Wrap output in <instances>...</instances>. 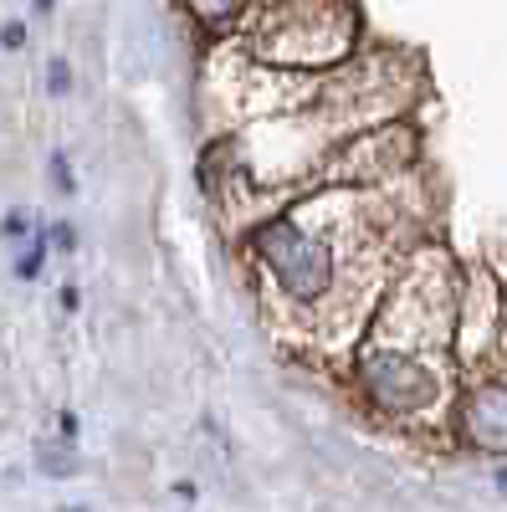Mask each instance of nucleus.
<instances>
[{
	"mask_svg": "<svg viewBox=\"0 0 507 512\" xmlns=\"http://www.w3.org/2000/svg\"><path fill=\"white\" fill-rule=\"evenodd\" d=\"M257 251H262V262L272 267V277L298 297V303H318V297L333 287V251L318 236H308L303 226L267 221L257 231Z\"/></svg>",
	"mask_w": 507,
	"mask_h": 512,
	"instance_id": "1",
	"label": "nucleus"
},
{
	"mask_svg": "<svg viewBox=\"0 0 507 512\" xmlns=\"http://www.w3.org/2000/svg\"><path fill=\"white\" fill-rule=\"evenodd\" d=\"M359 384H364V395L379 410H390V415H415V410H426L436 400V379L415 359L385 354V349H374V354L359 359Z\"/></svg>",
	"mask_w": 507,
	"mask_h": 512,
	"instance_id": "2",
	"label": "nucleus"
},
{
	"mask_svg": "<svg viewBox=\"0 0 507 512\" xmlns=\"http://www.w3.org/2000/svg\"><path fill=\"white\" fill-rule=\"evenodd\" d=\"M410 159H415V134H410V128H390V134H374V139L349 144L338 175H344V180H385V175H395V169H405Z\"/></svg>",
	"mask_w": 507,
	"mask_h": 512,
	"instance_id": "3",
	"label": "nucleus"
},
{
	"mask_svg": "<svg viewBox=\"0 0 507 512\" xmlns=\"http://www.w3.org/2000/svg\"><path fill=\"white\" fill-rule=\"evenodd\" d=\"M461 431L482 451H507V384H487L461 410Z\"/></svg>",
	"mask_w": 507,
	"mask_h": 512,
	"instance_id": "4",
	"label": "nucleus"
},
{
	"mask_svg": "<svg viewBox=\"0 0 507 512\" xmlns=\"http://www.w3.org/2000/svg\"><path fill=\"white\" fill-rule=\"evenodd\" d=\"M36 472L41 477H72L77 472L72 441H36Z\"/></svg>",
	"mask_w": 507,
	"mask_h": 512,
	"instance_id": "5",
	"label": "nucleus"
},
{
	"mask_svg": "<svg viewBox=\"0 0 507 512\" xmlns=\"http://www.w3.org/2000/svg\"><path fill=\"white\" fill-rule=\"evenodd\" d=\"M185 6L205 21V26H231L236 16H241V6L246 0H185Z\"/></svg>",
	"mask_w": 507,
	"mask_h": 512,
	"instance_id": "6",
	"label": "nucleus"
},
{
	"mask_svg": "<svg viewBox=\"0 0 507 512\" xmlns=\"http://www.w3.org/2000/svg\"><path fill=\"white\" fill-rule=\"evenodd\" d=\"M52 180H57V190H62V195H72V190H77V180H72V164H67V154H52Z\"/></svg>",
	"mask_w": 507,
	"mask_h": 512,
	"instance_id": "7",
	"label": "nucleus"
},
{
	"mask_svg": "<svg viewBox=\"0 0 507 512\" xmlns=\"http://www.w3.org/2000/svg\"><path fill=\"white\" fill-rule=\"evenodd\" d=\"M47 88H52V93H67V88H72V72H67V62H52V67H47Z\"/></svg>",
	"mask_w": 507,
	"mask_h": 512,
	"instance_id": "8",
	"label": "nucleus"
},
{
	"mask_svg": "<svg viewBox=\"0 0 507 512\" xmlns=\"http://www.w3.org/2000/svg\"><path fill=\"white\" fill-rule=\"evenodd\" d=\"M41 246H47V241H36V246H31V251L21 256V267H16L21 277H36V272H41Z\"/></svg>",
	"mask_w": 507,
	"mask_h": 512,
	"instance_id": "9",
	"label": "nucleus"
},
{
	"mask_svg": "<svg viewBox=\"0 0 507 512\" xmlns=\"http://www.w3.org/2000/svg\"><path fill=\"white\" fill-rule=\"evenodd\" d=\"M0 41H6V47H21V41H26V26H16V21H11L6 31H0Z\"/></svg>",
	"mask_w": 507,
	"mask_h": 512,
	"instance_id": "10",
	"label": "nucleus"
},
{
	"mask_svg": "<svg viewBox=\"0 0 507 512\" xmlns=\"http://www.w3.org/2000/svg\"><path fill=\"white\" fill-rule=\"evenodd\" d=\"M52 241H57L62 251H72V241H77V236H72V226H52Z\"/></svg>",
	"mask_w": 507,
	"mask_h": 512,
	"instance_id": "11",
	"label": "nucleus"
},
{
	"mask_svg": "<svg viewBox=\"0 0 507 512\" xmlns=\"http://www.w3.org/2000/svg\"><path fill=\"white\" fill-rule=\"evenodd\" d=\"M21 231H26V216H6V236H11V241H16V236H21Z\"/></svg>",
	"mask_w": 507,
	"mask_h": 512,
	"instance_id": "12",
	"label": "nucleus"
},
{
	"mask_svg": "<svg viewBox=\"0 0 507 512\" xmlns=\"http://www.w3.org/2000/svg\"><path fill=\"white\" fill-rule=\"evenodd\" d=\"M497 487H502V492H507V466H502V472H497Z\"/></svg>",
	"mask_w": 507,
	"mask_h": 512,
	"instance_id": "13",
	"label": "nucleus"
},
{
	"mask_svg": "<svg viewBox=\"0 0 507 512\" xmlns=\"http://www.w3.org/2000/svg\"><path fill=\"white\" fill-rule=\"evenodd\" d=\"M36 11H52V0H36Z\"/></svg>",
	"mask_w": 507,
	"mask_h": 512,
	"instance_id": "14",
	"label": "nucleus"
}]
</instances>
